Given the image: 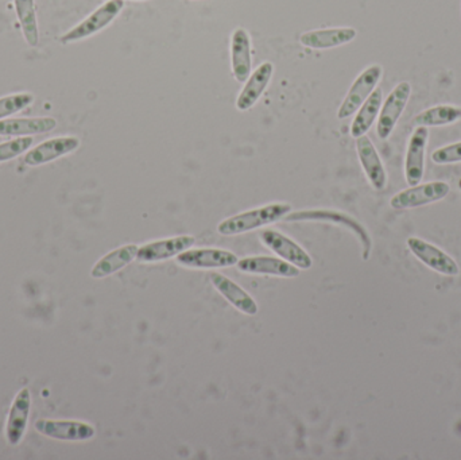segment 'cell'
<instances>
[{"instance_id":"9a60e30c","label":"cell","mask_w":461,"mask_h":460,"mask_svg":"<svg viewBox=\"0 0 461 460\" xmlns=\"http://www.w3.org/2000/svg\"><path fill=\"white\" fill-rule=\"evenodd\" d=\"M357 150L360 164L367 176L368 181L376 191H384L387 184V173L384 162L376 151L375 146L367 135L357 138Z\"/></svg>"},{"instance_id":"7a4b0ae2","label":"cell","mask_w":461,"mask_h":460,"mask_svg":"<svg viewBox=\"0 0 461 460\" xmlns=\"http://www.w3.org/2000/svg\"><path fill=\"white\" fill-rule=\"evenodd\" d=\"M286 221H325V223H332L335 226H341L349 230L355 237L359 239L363 248V259L367 261L370 258L371 248H373V240L367 230L355 221L352 216L347 213L338 212V211L330 210H309L298 211V212L290 213L285 218Z\"/></svg>"},{"instance_id":"8992f818","label":"cell","mask_w":461,"mask_h":460,"mask_svg":"<svg viewBox=\"0 0 461 460\" xmlns=\"http://www.w3.org/2000/svg\"><path fill=\"white\" fill-rule=\"evenodd\" d=\"M411 95V83L402 81L390 92L389 96L384 100L381 113H379L378 124H376V132L382 140H386L392 135L393 130L397 126L398 121L408 105Z\"/></svg>"},{"instance_id":"83f0119b","label":"cell","mask_w":461,"mask_h":460,"mask_svg":"<svg viewBox=\"0 0 461 460\" xmlns=\"http://www.w3.org/2000/svg\"><path fill=\"white\" fill-rule=\"evenodd\" d=\"M432 161L438 165L457 164L461 162V140L444 146L432 153Z\"/></svg>"},{"instance_id":"4316f807","label":"cell","mask_w":461,"mask_h":460,"mask_svg":"<svg viewBox=\"0 0 461 460\" xmlns=\"http://www.w3.org/2000/svg\"><path fill=\"white\" fill-rule=\"evenodd\" d=\"M32 143V137H16L0 143V162L10 161L21 154L27 153Z\"/></svg>"},{"instance_id":"7c38bea8","label":"cell","mask_w":461,"mask_h":460,"mask_svg":"<svg viewBox=\"0 0 461 460\" xmlns=\"http://www.w3.org/2000/svg\"><path fill=\"white\" fill-rule=\"evenodd\" d=\"M429 140L428 127L419 126L409 140L405 161V177L409 185L421 183L425 172V151Z\"/></svg>"},{"instance_id":"ba28073f","label":"cell","mask_w":461,"mask_h":460,"mask_svg":"<svg viewBox=\"0 0 461 460\" xmlns=\"http://www.w3.org/2000/svg\"><path fill=\"white\" fill-rule=\"evenodd\" d=\"M408 248L417 259L435 272L449 275V277L459 275V265L438 246L432 245L421 238L413 237L409 238Z\"/></svg>"},{"instance_id":"f1b7e54d","label":"cell","mask_w":461,"mask_h":460,"mask_svg":"<svg viewBox=\"0 0 461 460\" xmlns=\"http://www.w3.org/2000/svg\"><path fill=\"white\" fill-rule=\"evenodd\" d=\"M459 188L461 189V178L459 180Z\"/></svg>"},{"instance_id":"ac0fdd59","label":"cell","mask_w":461,"mask_h":460,"mask_svg":"<svg viewBox=\"0 0 461 460\" xmlns=\"http://www.w3.org/2000/svg\"><path fill=\"white\" fill-rule=\"evenodd\" d=\"M273 73L274 65L271 62H263L257 68V70L246 81V86L241 89L238 100H236V108L239 111L244 113V111L251 110L257 104L258 100L267 88Z\"/></svg>"},{"instance_id":"d6986e66","label":"cell","mask_w":461,"mask_h":460,"mask_svg":"<svg viewBox=\"0 0 461 460\" xmlns=\"http://www.w3.org/2000/svg\"><path fill=\"white\" fill-rule=\"evenodd\" d=\"M357 32L352 27H335V29L312 30L303 32L300 37V42L305 48L311 49H332L352 42L357 38Z\"/></svg>"},{"instance_id":"9c48e42d","label":"cell","mask_w":461,"mask_h":460,"mask_svg":"<svg viewBox=\"0 0 461 460\" xmlns=\"http://www.w3.org/2000/svg\"><path fill=\"white\" fill-rule=\"evenodd\" d=\"M77 137H57L45 140L24 154L23 162L27 167H41L68 156L80 148Z\"/></svg>"},{"instance_id":"44dd1931","label":"cell","mask_w":461,"mask_h":460,"mask_svg":"<svg viewBox=\"0 0 461 460\" xmlns=\"http://www.w3.org/2000/svg\"><path fill=\"white\" fill-rule=\"evenodd\" d=\"M211 283L218 289L219 293L232 304L236 310L240 312L246 313L249 316H254L258 313V305L255 300L247 293L244 289H241L238 284L230 281L226 275L221 273H212L211 275Z\"/></svg>"},{"instance_id":"8fae6325","label":"cell","mask_w":461,"mask_h":460,"mask_svg":"<svg viewBox=\"0 0 461 460\" xmlns=\"http://www.w3.org/2000/svg\"><path fill=\"white\" fill-rule=\"evenodd\" d=\"M196 243L194 237L191 235H180V237L169 238V239L157 240L148 243L138 248L137 259L142 264H153V262L165 261L180 256L184 251L189 250Z\"/></svg>"},{"instance_id":"3957f363","label":"cell","mask_w":461,"mask_h":460,"mask_svg":"<svg viewBox=\"0 0 461 460\" xmlns=\"http://www.w3.org/2000/svg\"><path fill=\"white\" fill-rule=\"evenodd\" d=\"M123 8L124 0H108L104 5L96 8L94 13L89 14L84 21L76 24L69 32H65L59 41L64 45H69V43L78 42V41L86 40V38L97 34L105 27L110 26L118 18Z\"/></svg>"},{"instance_id":"4fadbf2b","label":"cell","mask_w":461,"mask_h":460,"mask_svg":"<svg viewBox=\"0 0 461 460\" xmlns=\"http://www.w3.org/2000/svg\"><path fill=\"white\" fill-rule=\"evenodd\" d=\"M30 410H32V392L23 388L18 392L10 412H8L7 424H5V439L8 445L18 446L23 439L29 423Z\"/></svg>"},{"instance_id":"5bb4252c","label":"cell","mask_w":461,"mask_h":460,"mask_svg":"<svg viewBox=\"0 0 461 460\" xmlns=\"http://www.w3.org/2000/svg\"><path fill=\"white\" fill-rule=\"evenodd\" d=\"M177 262L194 269H221L238 265L239 259L230 251L221 248H196L186 250L177 256Z\"/></svg>"},{"instance_id":"603a6c76","label":"cell","mask_w":461,"mask_h":460,"mask_svg":"<svg viewBox=\"0 0 461 460\" xmlns=\"http://www.w3.org/2000/svg\"><path fill=\"white\" fill-rule=\"evenodd\" d=\"M382 104H384V91L381 88H375L370 97L363 103L362 107L357 111V116L351 124L352 137L359 138L367 134L381 113Z\"/></svg>"},{"instance_id":"d4e9b609","label":"cell","mask_w":461,"mask_h":460,"mask_svg":"<svg viewBox=\"0 0 461 460\" xmlns=\"http://www.w3.org/2000/svg\"><path fill=\"white\" fill-rule=\"evenodd\" d=\"M460 119L461 107L451 104H440L427 108L419 115L414 116L413 123L417 127H440L456 123Z\"/></svg>"},{"instance_id":"2e32d148","label":"cell","mask_w":461,"mask_h":460,"mask_svg":"<svg viewBox=\"0 0 461 460\" xmlns=\"http://www.w3.org/2000/svg\"><path fill=\"white\" fill-rule=\"evenodd\" d=\"M230 64L238 83H244L251 76V40L247 30L238 27L230 38Z\"/></svg>"},{"instance_id":"277c9868","label":"cell","mask_w":461,"mask_h":460,"mask_svg":"<svg viewBox=\"0 0 461 460\" xmlns=\"http://www.w3.org/2000/svg\"><path fill=\"white\" fill-rule=\"evenodd\" d=\"M451 192L449 184L444 181H432V183L417 184L400 194H394L390 200V205L394 210H411V208L424 207L446 199Z\"/></svg>"},{"instance_id":"484cf974","label":"cell","mask_w":461,"mask_h":460,"mask_svg":"<svg viewBox=\"0 0 461 460\" xmlns=\"http://www.w3.org/2000/svg\"><path fill=\"white\" fill-rule=\"evenodd\" d=\"M32 103H34V95L29 94V92L0 97V121L21 113L24 108L30 107Z\"/></svg>"},{"instance_id":"6da1fadb","label":"cell","mask_w":461,"mask_h":460,"mask_svg":"<svg viewBox=\"0 0 461 460\" xmlns=\"http://www.w3.org/2000/svg\"><path fill=\"white\" fill-rule=\"evenodd\" d=\"M290 211H292V207L289 204L273 203V204H267L265 207L255 208V210L230 216V218L219 224L218 231L219 234L226 235V237L244 234V232L260 229V227L276 223V221L286 218Z\"/></svg>"},{"instance_id":"ffe728a7","label":"cell","mask_w":461,"mask_h":460,"mask_svg":"<svg viewBox=\"0 0 461 460\" xmlns=\"http://www.w3.org/2000/svg\"><path fill=\"white\" fill-rule=\"evenodd\" d=\"M56 127L57 121L50 116L3 119L0 121V137H32V135L45 134Z\"/></svg>"},{"instance_id":"f546056e","label":"cell","mask_w":461,"mask_h":460,"mask_svg":"<svg viewBox=\"0 0 461 460\" xmlns=\"http://www.w3.org/2000/svg\"><path fill=\"white\" fill-rule=\"evenodd\" d=\"M137 2H142V0H137Z\"/></svg>"},{"instance_id":"5b68a950","label":"cell","mask_w":461,"mask_h":460,"mask_svg":"<svg viewBox=\"0 0 461 460\" xmlns=\"http://www.w3.org/2000/svg\"><path fill=\"white\" fill-rule=\"evenodd\" d=\"M384 76V68L381 65H371L363 70L349 88L348 94L344 97L338 111L339 119H347L354 115L363 103L375 91L376 86Z\"/></svg>"},{"instance_id":"cb8c5ba5","label":"cell","mask_w":461,"mask_h":460,"mask_svg":"<svg viewBox=\"0 0 461 460\" xmlns=\"http://www.w3.org/2000/svg\"><path fill=\"white\" fill-rule=\"evenodd\" d=\"M14 7H15L16 18L21 24L24 41L27 45L35 48L40 43L35 0H14Z\"/></svg>"},{"instance_id":"30bf717a","label":"cell","mask_w":461,"mask_h":460,"mask_svg":"<svg viewBox=\"0 0 461 460\" xmlns=\"http://www.w3.org/2000/svg\"><path fill=\"white\" fill-rule=\"evenodd\" d=\"M260 239L271 251L289 264L294 265L300 269H311L312 264H313L311 256L286 235L274 231V230H266L260 234Z\"/></svg>"},{"instance_id":"7402d4cb","label":"cell","mask_w":461,"mask_h":460,"mask_svg":"<svg viewBox=\"0 0 461 460\" xmlns=\"http://www.w3.org/2000/svg\"><path fill=\"white\" fill-rule=\"evenodd\" d=\"M138 248H140L137 245H126L111 251L92 267V278L102 280V278L110 277L123 267L129 266L134 259H137Z\"/></svg>"},{"instance_id":"52a82bcc","label":"cell","mask_w":461,"mask_h":460,"mask_svg":"<svg viewBox=\"0 0 461 460\" xmlns=\"http://www.w3.org/2000/svg\"><path fill=\"white\" fill-rule=\"evenodd\" d=\"M34 428L42 437L59 440V442H86L96 435L94 426L76 420L40 419L35 421Z\"/></svg>"},{"instance_id":"e0dca14e","label":"cell","mask_w":461,"mask_h":460,"mask_svg":"<svg viewBox=\"0 0 461 460\" xmlns=\"http://www.w3.org/2000/svg\"><path fill=\"white\" fill-rule=\"evenodd\" d=\"M240 272L249 275H276V277L293 278L300 275V270L294 265L274 257H247L238 262Z\"/></svg>"}]
</instances>
